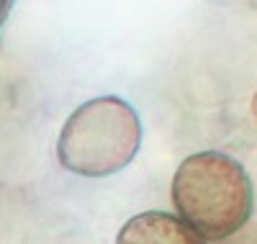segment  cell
<instances>
[{
	"instance_id": "6da1fadb",
	"label": "cell",
	"mask_w": 257,
	"mask_h": 244,
	"mask_svg": "<svg viewBox=\"0 0 257 244\" xmlns=\"http://www.w3.org/2000/svg\"><path fill=\"white\" fill-rule=\"evenodd\" d=\"M173 203L201 241H224L252 216V180L242 162L229 154L213 149L198 152L175 170Z\"/></svg>"
},
{
	"instance_id": "7a4b0ae2",
	"label": "cell",
	"mask_w": 257,
	"mask_h": 244,
	"mask_svg": "<svg viewBox=\"0 0 257 244\" xmlns=\"http://www.w3.org/2000/svg\"><path fill=\"white\" fill-rule=\"evenodd\" d=\"M142 147V118L118 95L77 105L57 139L59 165L82 177H108L126 170Z\"/></svg>"
},
{
	"instance_id": "3957f363",
	"label": "cell",
	"mask_w": 257,
	"mask_h": 244,
	"mask_svg": "<svg viewBox=\"0 0 257 244\" xmlns=\"http://www.w3.org/2000/svg\"><path fill=\"white\" fill-rule=\"evenodd\" d=\"M121 244H155V241H167V244H193L201 241V236L193 231L185 221L173 213L162 211H147L126 221L123 229L116 236Z\"/></svg>"
},
{
	"instance_id": "277c9868",
	"label": "cell",
	"mask_w": 257,
	"mask_h": 244,
	"mask_svg": "<svg viewBox=\"0 0 257 244\" xmlns=\"http://www.w3.org/2000/svg\"><path fill=\"white\" fill-rule=\"evenodd\" d=\"M252 116H254V121H257V93H254V98H252Z\"/></svg>"
}]
</instances>
